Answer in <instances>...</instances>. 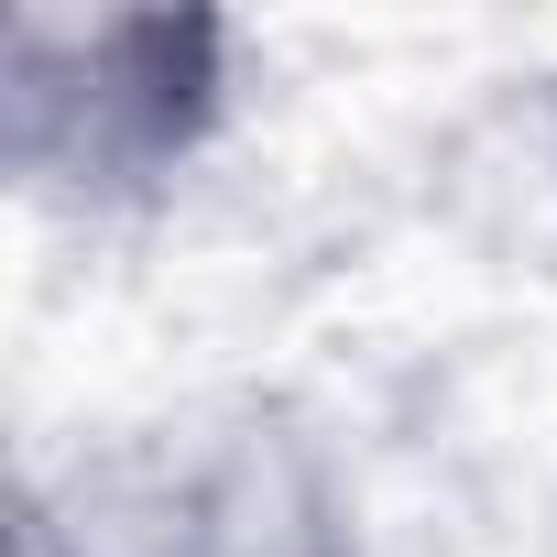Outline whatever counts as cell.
<instances>
[{"label": "cell", "mask_w": 557, "mask_h": 557, "mask_svg": "<svg viewBox=\"0 0 557 557\" xmlns=\"http://www.w3.org/2000/svg\"><path fill=\"white\" fill-rule=\"evenodd\" d=\"M12 557H372V524L296 394H175L23 481Z\"/></svg>", "instance_id": "cell-1"}, {"label": "cell", "mask_w": 557, "mask_h": 557, "mask_svg": "<svg viewBox=\"0 0 557 557\" xmlns=\"http://www.w3.org/2000/svg\"><path fill=\"white\" fill-rule=\"evenodd\" d=\"M240 121L230 12H12L0 175L77 230H132L197 186Z\"/></svg>", "instance_id": "cell-2"}]
</instances>
